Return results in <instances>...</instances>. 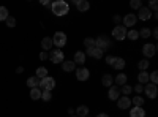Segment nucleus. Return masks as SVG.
Returning <instances> with one entry per match:
<instances>
[{"instance_id": "nucleus-1", "label": "nucleus", "mask_w": 158, "mask_h": 117, "mask_svg": "<svg viewBox=\"0 0 158 117\" xmlns=\"http://www.w3.org/2000/svg\"><path fill=\"white\" fill-rule=\"evenodd\" d=\"M51 10L56 16H65L70 11V5L65 0H56V2L51 3Z\"/></svg>"}, {"instance_id": "nucleus-2", "label": "nucleus", "mask_w": 158, "mask_h": 117, "mask_svg": "<svg viewBox=\"0 0 158 117\" xmlns=\"http://www.w3.org/2000/svg\"><path fill=\"white\" fill-rule=\"evenodd\" d=\"M111 46H112L111 38H108L106 35H100L98 38H95V48L101 49L103 52H104V51H108V49H111Z\"/></svg>"}, {"instance_id": "nucleus-3", "label": "nucleus", "mask_w": 158, "mask_h": 117, "mask_svg": "<svg viewBox=\"0 0 158 117\" xmlns=\"http://www.w3.org/2000/svg\"><path fill=\"white\" fill-rule=\"evenodd\" d=\"M54 87H56V79L52 76H46L43 79H40V84H38L40 90H48V92H51Z\"/></svg>"}, {"instance_id": "nucleus-4", "label": "nucleus", "mask_w": 158, "mask_h": 117, "mask_svg": "<svg viewBox=\"0 0 158 117\" xmlns=\"http://www.w3.org/2000/svg\"><path fill=\"white\" fill-rule=\"evenodd\" d=\"M52 44L57 46V49L63 48L65 44H67V35H65L63 32H56L54 36H52Z\"/></svg>"}, {"instance_id": "nucleus-5", "label": "nucleus", "mask_w": 158, "mask_h": 117, "mask_svg": "<svg viewBox=\"0 0 158 117\" xmlns=\"http://www.w3.org/2000/svg\"><path fill=\"white\" fill-rule=\"evenodd\" d=\"M112 38H115L117 41H122L127 38V29L123 27V25H115V27L112 29Z\"/></svg>"}, {"instance_id": "nucleus-6", "label": "nucleus", "mask_w": 158, "mask_h": 117, "mask_svg": "<svg viewBox=\"0 0 158 117\" xmlns=\"http://www.w3.org/2000/svg\"><path fill=\"white\" fill-rule=\"evenodd\" d=\"M142 54H144V57L149 60L150 57H153L156 54V46L153 43H146L142 46Z\"/></svg>"}, {"instance_id": "nucleus-7", "label": "nucleus", "mask_w": 158, "mask_h": 117, "mask_svg": "<svg viewBox=\"0 0 158 117\" xmlns=\"http://www.w3.org/2000/svg\"><path fill=\"white\" fill-rule=\"evenodd\" d=\"M49 60L52 63H62L65 60V54H63V51L57 49V51H52V52H49Z\"/></svg>"}, {"instance_id": "nucleus-8", "label": "nucleus", "mask_w": 158, "mask_h": 117, "mask_svg": "<svg viewBox=\"0 0 158 117\" xmlns=\"http://www.w3.org/2000/svg\"><path fill=\"white\" fill-rule=\"evenodd\" d=\"M123 27L127 29V27H133V25H136V22H138V18H136V15L135 13H128V15H125L123 16Z\"/></svg>"}, {"instance_id": "nucleus-9", "label": "nucleus", "mask_w": 158, "mask_h": 117, "mask_svg": "<svg viewBox=\"0 0 158 117\" xmlns=\"http://www.w3.org/2000/svg\"><path fill=\"white\" fill-rule=\"evenodd\" d=\"M144 92H146L147 98L153 100V98H156V95H158V89H156V86H155V84H150V82H147V86L144 87Z\"/></svg>"}, {"instance_id": "nucleus-10", "label": "nucleus", "mask_w": 158, "mask_h": 117, "mask_svg": "<svg viewBox=\"0 0 158 117\" xmlns=\"http://www.w3.org/2000/svg\"><path fill=\"white\" fill-rule=\"evenodd\" d=\"M74 73H76V77H77L79 81H87L89 77H90V71H89L85 67H79V68H76Z\"/></svg>"}, {"instance_id": "nucleus-11", "label": "nucleus", "mask_w": 158, "mask_h": 117, "mask_svg": "<svg viewBox=\"0 0 158 117\" xmlns=\"http://www.w3.org/2000/svg\"><path fill=\"white\" fill-rule=\"evenodd\" d=\"M139 21H149L152 18V11L147 8V6H142L138 10V16H136Z\"/></svg>"}, {"instance_id": "nucleus-12", "label": "nucleus", "mask_w": 158, "mask_h": 117, "mask_svg": "<svg viewBox=\"0 0 158 117\" xmlns=\"http://www.w3.org/2000/svg\"><path fill=\"white\" fill-rule=\"evenodd\" d=\"M84 54L89 56V57H92V59H101L104 56V52H103L101 49H98V48H89Z\"/></svg>"}, {"instance_id": "nucleus-13", "label": "nucleus", "mask_w": 158, "mask_h": 117, "mask_svg": "<svg viewBox=\"0 0 158 117\" xmlns=\"http://www.w3.org/2000/svg\"><path fill=\"white\" fill-rule=\"evenodd\" d=\"M73 3L76 5V8H77L79 13H85L90 8V3L87 2V0H73Z\"/></svg>"}, {"instance_id": "nucleus-14", "label": "nucleus", "mask_w": 158, "mask_h": 117, "mask_svg": "<svg viewBox=\"0 0 158 117\" xmlns=\"http://www.w3.org/2000/svg\"><path fill=\"white\" fill-rule=\"evenodd\" d=\"M131 106V100L128 98V97H118V100H117V108L118 109H128Z\"/></svg>"}, {"instance_id": "nucleus-15", "label": "nucleus", "mask_w": 158, "mask_h": 117, "mask_svg": "<svg viewBox=\"0 0 158 117\" xmlns=\"http://www.w3.org/2000/svg\"><path fill=\"white\" fill-rule=\"evenodd\" d=\"M108 97H109V100L117 101V100H118V97H120V87H117V86H111V87H109V92H108Z\"/></svg>"}, {"instance_id": "nucleus-16", "label": "nucleus", "mask_w": 158, "mask_h": 117, "mask_svg": "<svg viewBox=\"0 0 158 117\" xmlns=\"http://www.w3.org/2000/svg\"><path fill=\"white\" fill-rule=\"evenodd\" d=\"M125 65H127L125 59H122V57H115L111 67H112L114 70H118V71H120V70H123V68H125Z\"/></svg>"}, {"instance_id": "nucleus-17", "label": "nucleus", "mask_w": 158, "mask_h": 117, "mask_svg": "<svg viewBox=\"0 0 158 117\" xmlns=\"http://www.w3.org/2000/svg\"><path fill=\"white\" fill-rule=\"evenodd\" d=\"M60 65H62V70H63V71H67V73L76 70V63H74L73 60H63Z\"/></svg>"}, {"instance_id": "nucleus-18", "label": "nucleus", "mask_w": 158, "mask_h": 117, "mask_svg": "<svg viewBox=\"0 0 158 117\" xmlns=\"http://www.w3.org/2000/svg\"><path fill=\"white\" fill-rule=\"evenodd\" d=\"M130 117H146V111H144V108L133 106L130 109Z\"/></svg>"}, {"instance_id": "nucleus-19", "label": "nucleus", "mask_w": 158, "mask_h": 117, "mask_svg": "<svg viewBox=\"0 0 158 117\" xmlns=\"http://www.w3.org/2000/svg\"><path fill=\"white\" fill-rule=\"evenodd\" d=\"M52 46H54V44H52V38H51V36H44L43 40H41V48H43L44 52L51 51V48H52Z\"/></svg>"}, {"instance_id": "nucleus-20", "label": "nucleus", "mask_w": 158, "mask_h": 117, "mask_svg": "<svg viewBox=\"0 0 158 117\" xmlns=\"http://www.w3.org/2000/svg\"><path fill=\"white\" fill-rule=\"evenodd\" d=\"M114 82L117 84V87H122L127 84V74L125 73H118L115 77H114Z\"/></svg>"}, {"instance_id": "nucleus-21", "label": "nucleus", "mask_w": 158, "mask_h": 117, "mask_svg": "<svg viewBox=\"0 0 158 117\" xmlns=\"http://www.w3.org/2000/svg\"><path fill=\"white\" fill-rule=\"evenodd\" d=\"M73 62H74L76 65H82V63H85V54L82 52V51H77V52L74 54Z\"/></svg>"}, {"instance_id": "nucleus-22", "label": "nucleus", "mask_w": 158, "mask_h": 117, "mask_svg": "<svg viewBox=\"0 0 158 117\" xmlns=\"http://www.w3.org/2000/svg\"><path fill=\"white\" fill-rule=\"evenodd\" d=\"M101 84H103L104 87H108V89H109L111 86H114V77H112L111 74H108V73H106V74H103V79H101Z\"/></svg>"}, {"instance_id": "nucleus-23", "label": "nucleus", "mask_w": 158, "mask_h": 117, "mask_svg": "<svg viewBox=\"0 0 158 117\" xmlns=\"http://www.w3.org/2000/svg\"><path fill=\"white\" fill-rule=\"evenodd\" d=\"M74 115H77V117H87L89 115V108L85 105H81L74 111Z\"/></svg>"}, {"instance_id": "nucleus-24", "label": "nucleus", "mask_w": 158, "mask_h": 117, "mask_svg": "<svg viewBox=\"0 0 158 117\" xmlns=\"http://www.w3.org/2000/svg\"><path fill=\"white\" fill-rule=\"evenodd\" d=\"M138 81H139V84H147L149 82V73L147 71H139V74H138Z\"/></svg>"}, {"instance_id": "nucleus-25", "label": "nucleus", "mask_w": 158, "mask_h": 117, "mask_svg": "<svg viewBox=\"0 0 158 117\" xmlns=\"http://www.w3.org/2000/svg\"><path fill=\"white\" fill-rule=\"evenodd\" d=\"M144 103H146V100H144L142 97H139V95H136L133 100H131V105H133V106H138V108H142Z\"/></svg>"}, {"instance_id": "nucleus-26", "label": "nucleus", "mask_w": 158, "mask_h": 117, "mask_svg": "<svg viewBox=\"0 0 158 117\" xmlns=\"http://www.w3.org/2000/svg\"><path fill=\"white\" fill-rule=\"evenodd\" d=\"M46 76H49L48 68H44V67H38L36 68V77L38 79H43V77H46Z\"/></svg>"}, {"instance_id": "nucleus-27", "label": "nucleus", "mask_w": 158, "mask_h": 117, "mask_svg": "<svg viewBox=\"0 0 158 117\" xmlns=\"http://www.w3.org/2000/svg\"><path fill=\"white\" fill-rule=\"evenodd\" d=\"M30 98L32 100H40V98H41V90H40L38 87H35V89H30Z\"/></svg>"}, {"instance_id": "nucleus-28", "label": "nucleus", "mask_w": 158, "mask_h": 117, "mask_svg": "<svg viewBox=\"0 0 158 117\" xmlns=\"http://www.w3.org/2000/svg\"><path fill=\"white\" fill-rule=\"evenodd\" d=\"M38 84H40V79L36 76H30L29 79H27V86L30 87V89H35V87H38Z\"/></svg>"}, {"instance_id": "nucleus-29", "label": "nucleus", "mask_w": 158, "mask_h": 117, "mask_svg": "<svg viewBox=\"0 0 158 117\" xmlns=\"http://www.w3.org/2000/svg\"><path fill=\"white\" fill-rule=\"evenodd\" d=\"M149 65H150V62L147 59H142V60L138 62V68H139V71H146L149 68Z\"/></svg>"}, {"instance_id": "nucleus-30", "label": "nucleus", "mask_w": 158, "mask_h": 117, "mask_svg": "<svg viewBox=\"0 0 158 117\" xmlns=\"http://www.w3.org/2000/svg\"><path fill=\"white\" fill-rule=\"evenodd\" d=\"M127 36L130 38V40H133V41L139 40V33H138V30H136V29H130V30L127 32Z\"/></svg>"}, {"instance_id": "nucleus-31", "label": "nucleus", "mask_w": 158, "mask_h": 117, "mask_svg": "<svg viewBox=\"0 0 158 117\" xmlns=\"http://www.w3.org/2000/svg\"><path fill=\"white\" fill-rule=\"evenodd\" d=\"M138 33H139V38H149V36L152 35V30L147 29V27H142Z\"/></svg>"}, {"instance_id": "nucleus-32", "label": "nucleus", "mask_w": 158, "mask_h": 117, "mask_svg": "<svg viewBox=\"0 0 158 117\" xmlns=\"http://www.w3.org/2000/svg\"><path fill=\"white\" fill-rule=\"evenodd\" d=\"M131 92H133V87H131L130 84H125V86H122V87H120V94H123L125 97H128Z\"/></svg>"}, {"instance_id": "nucleus-33", "label": "nucleus", "mask_w": 158, "mask_h": 117, "mask_svg": "<svg viewBox=\"0 0 158 117\" xmlns=\"http://www.w3.org/2000/svg\"><path fill=\"white\" fill-rule=\"evenodd\" d=\"M8 16H10L8 8H6V6H0V21H6Z\"/></svg>"}, {"instance_id": "nucleus-34", "label": "nucleus", "mask_w": 158, "mask_h": 117, "mask_svg": "<svg viewBox=\"0 0 158 117\" xmlns=\"http://www.w3.org/2000/svg\"><path fill=\"white\" fill-rule=\"evenodd\" d=\"M84 44L87 46V49H89V48H95V38H92V36H87L85 40H84Z\"/></svg>"}, {"instance_id": "nucleus-35", "label": "nucleus", "mask_w": 158, "mask_h": 117, "mask_svg": "<svg viewBox=\"0 0 158 117\" xmlns=\"http://www.w3.org/2000/svg\"><path fill=\"white\" fill-rule=\"evenodd\" d=\"M149 81H150V84H155L156 86V82H158V71H152L149 74Z\"/></svg>"}, {"instance_id": "nucleus-36", "label": "nucleus", "mask_w": 158, "mask_h": 117, "mask_svg": "<svg viewBox=\"0 0 158 117\" xmlns=\"http://www.w3.org/2000/svg\"><path fill=\"white\" fill-rule=\"evenodd\" d=\"M130 6L133 10H139V8H142V2H141V0H131Z\"/></svg>"}, {"instance_id": "nucleus-37", "label": "nucleus", "mask_w": 158, "mask_h": 117, "mask_svg": "<svg viewBox=\"0 0 158 117\" xmlns=\"http://www.w3.org/2000/svg\"><path fill=\"white\" fill-rule=\"evenodd\" d=\"M5 22H6V25H8L10 29H13V27H16V19L13 18V16H8Z\"/></svg>"}, {"instance_id": "nucleus-38", "label": "nucleus", "mask_w": 158, "mask_h": 117, "mask_svg": "<svg viewBox=\"0 0 158 117\" xmlns=\"http://www.w3.org/2000/svg\"><path fill=\"white\" fill-rule=\"evenodd\" d=\"M51 98H52L51 92H48V90H41V100L43 101H51Z\"/></svg>"}, {"instance_id": "nucleus-39", "label": "nucleus", "mask_w": 158, "mask_h": 117, "mask_svg": "<svg viewBox=\"0 0 158 117\" xmlns=\"http://www.w3.org/2000/svg\"><path fill=\"white\" fill-rule=\"evenodd\" d=\"M152 13H156V8H158V3H156V0H152V2L149 3V6H147Z\"/></svg>"}, {"instance_id": "nucleus-40", "label": "nucleus", "mask_w": 158, "mask_h": 117, "mask_svg": "<svg viewBox=\"0 0 158 117\" xmlns=\"http://www.w3.org/2000/svg\"><path fill=\"white\" fill-rule=\"evenodd\" d=\"M133 90H135V92H136V94H141V92H144V86L138 82V84H136V86L133 87Z\"/></svg>"}, {"instance_id": "nucleus-41", "label": "nucleus", "mask_w": 158, "mask_h": 117, "mask_svg": "<svg viewBox=\"0 0 158 117\" xmlns=\"http://www.w3.org/2000/svg\"><path fill=\"white\" fill-rule=\"evenodd\" d=\"M114 59H115L114 56H106V63H108V65H112V62H114Z\"/></svg>"}, {"instance_id": "nucleus-42", "label": "nucleus", "mask_w": 158, "mask_h": 117, "mask_svg": "<svg viewBox=\"0 0 158 117\" xmlns=\"http://www.w3.org/2000/svg\"><path fill=\"white\" fill-rule=\"evenodd\" d=\"M114 22H115L117 25H120V22H122V18L118 16V15H115V16H114Z\"/></svg>"}, {"instance_id": "nucleus-43", "label": "nucleus", "mask_w": 158, "mask_h": 117, "mask_svg": "<svg viewBox=\"0 0 158 117\" xmlns=\"http://www.w3.org/2000/svg\"><path fill=\"white\" fill-rule=\"evenodd\" d=\"M40 59H41V60H46V59H49V54H48V52H44V51H43V52L40 54Z\"/></svg>"}, {"instance_id": "nucleus-44", "label": "nucleus", "mask_w": 158, "mask_h": 117, "mask_svg": "<svg viewBox=\"0 0 158 117\" xmlns=\"http://www.w3.org/2000/svg\"><path fill=\"white\" fill-rule=\"evenodd\" d=\"M152 36L155 38V40H156V38H158V32H156V29H155V30L152 32Z\"/></svg>"}, {"instance_id": "nucleus-45", "label": "nucleus", "mask_w": 158, "mask_h": 117, "mask_svg": "<svg viewBox=\"0 0 158 117\" xmlns=\"http://www.w3.org/2000/svg\"><path fill=\"white\" fill-rule=\"evenodd\" d=\"M41 3H43V5H46V6H51V2H49V0H43Z\"/></svg>"}, {"instance_id": "nucleus-46", "label": "nucleus", "mask_w": 158, "mask_h": 117, "mask_svg": "<svg viewBox=\"0 0 158 117\" xmlns=\"http://www.w3.org/2000/svg\"><path fill=\"white\" fill-rule=\"evenodd\" d=\"M97 117H109V115H108V114H106V112H100V114H98V115H97Z\"/></svg>"}, {"instance_id": "nucleus-47", "label": "nucleus", "mask_w": 158, "mask_h": 117, "mask_svg": "<svg viewBox=\"0 0 158 117\" xmlns=\"http://www.w3.org/2000/svg\"><path fill=\"white\" fill-rule=\"evenodd\" d=\"M16 71H18V73H22V71H24V68H22V67H18V70H16Z\"/></svg>"}, {"instance_id": "nucleus-48", "label": "nucleus", "mask_w": 158, "mask_h": 117, "mask_svg": "<svg viewBox=\"0 0 158 117\" xmlns=\"http://www.w3.org/2000/svg\"><path fill=\"white\" fill-rule=\"evenodd\" d=\"M68 114H70V115H74V111H73V109L70 108V109H68Z\"/></svg>"}, {"instance_id": "nucleus-49", "label": "nucleus", "mask_w": 158, "mask_h": 117, "mask_svg": "<svg viewBox=\"0 0 158 117\" xmlns=\"http://www.w3.org/2000/svg\"><path fill=\"white\" fill-rule=\"evenodd\" d=\"M70 117H77V115H70Z\"/></svg>"}, {"instance_id": "nucleus-50", "label": "nucleus", "mask_w": 158, "mask_h": 117, "mask_svg": "<svg viewBox=\"0 0 158 117\" xmlns=\"http://www.w3.org/2000/svg\"><path fill=\"white\" fill-rule=\"evenodd\" d=\"M87 117H90V115H87Z\"/></svg>"}]
</instances>
